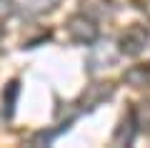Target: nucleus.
<instances>
[{
    "instance_id": "obj_1",
    "label": "nucleus",
    "mask_w": 150,
    "mask_h": 148,
    "mask_svg": "<svg viewBox=\"0 0 150 148\" xmlns=\"http://www.w3.org/2000/svg\"><path fill=\"white\" fill-rule=\"evenodd\" d=\"M150 43V33L145 25H130L120 35V50L125 55H140Z\"/></svg>"
},
{
    "instance_id": "obj_2",
    "label": "nucleus",
    "mask_w": 150,
    "mask_h": 148,
    "mask_svg": "<svg viewBox=\"0 0 150 148\" xmlns=\"http://www.w3.org/2000/svg\"><path fill=\"white\" fill-rule=\"evenodd\" d=\"M68 35L73 43H80V45H90L98 40V25L85 15H73L68 20Z\"/></svg>"
},
{
    "instance_id": "obj_3",
    "label": "nucleus",
    "mask_w": 150,
    "mask_h": 148,
    "mask_svg": "<svg viewBox=\"0 0 150 148\" xmlns=\"http://www.w3.org/2000/svg\"><path fill=\"white\" fill-rule=\"evenodd\" d=\"M112 93H115V85L112 83H93V85H88V88L83 90V95H80L78 103H80L83 111H93V108L103 106L108 98H112Z\"/></svg>"
},
{
    "instance_id": "obj_4",
    "label": "nucleus",
    "mask_w": 150,
    "mask_h": 148,
    "mask_svg": "<svg viewBox=\"0 0 150 148\" xmlns=\"http://www.w3.org/2000/svg\"><path fill=\"white\" fill-rule=\"evenodd\" d=\"M133 138H135V118H133V111H130L128 116L120 121L118 131L112 136V143H115V146H130Z\"/></svg>"
},
{
    "instance_id": "obj_5",
    "label": "nucleus",
    "mask_w": 150,
    "mask_h": 148,
    "mask_svg": "<svg viewBox=\"0 0 150 148\" xmlns=\"http://www.w3.org/2000/svg\"><path fill=\"white\" fill-rule=\"evenodd\" d=\"M125 83H130L133 88H150V63L130 68L125 73Z\"/></svg>"
},
{
    "instance_id": "obj_6",
    "label": "nucleus",
    "mask_w": 150,
    "mask_h": 148,
    "mask_svg": "<svg viewBox=\"0 0 150 148\" xmlns=\"http://www.w3.org/2000/svg\"><path fill=\"white\" fill-rule=\"evenodd\" d=\"M18 93H20V83H18V80H10V83L5 85V93H3V113H5V118H13Z\"/></svg>"
},
{
    "instance_id": "obj_7",
    "label": "nucleus",
    "mask_w": 150,
    "mask_h": 148,
    "mask_svg": "<svg viewBox=\"0 0 150 148\" xmlns=\"http://www.w3.org/2000/svg\"><path fill=\"white\" fill-rule=\"evenodd\" d=\"M133 118H135V126H138L140 131L150 133V103H140L133 111Z\"/></svg>"
},
{
    "instance_id": "obj_8",
    "label": "nucleus",
    "mask_w": 150,
    "mask_h": 148,
    "mask_svg": "<svg viewBox=\"0 0 150 148\" xmlns=\"http://www.w3.org/2000/svg\"><path fill=\"white\" fill-rule=\"evenodd\" d=\"M58 5V0H30L33 10H50V8Z\"/></svg>"
},
{
    "instance_id": "obj_9",
    "label": "nucleus",
    "mask_w": 150,
    "mask_h": 148,
    "mask_svg": "<svg viewBox=\"0 0 150 148\" xmlns=\"http://www.w3.org/2000/svg\"><path fill=\"white\" fill-rule=\"evenodd\" d=\"M13 10H15L13 0H0V23L5 20V18H10V15H13Z\"/></svg>"
}]
</instances>
